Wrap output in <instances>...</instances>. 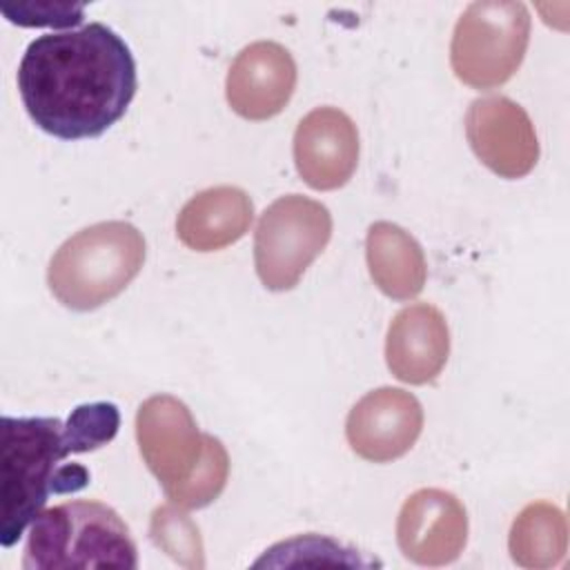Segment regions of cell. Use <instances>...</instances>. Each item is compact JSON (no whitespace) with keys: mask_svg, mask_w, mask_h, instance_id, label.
<instances>
[{"mask_svg":"<svg viewBox=\"0 0 570 570\" xmlns=\"http://www.w3.org/2000/svg\"><path fill=\"white\" fill-rule=\"evenodd\" d=\"M29 118L60 140L105 134L131 105L138 76L129 45L107 24L42 33L18 65Z\"/></svg>","mask_w":570,"mask_h":570,"instance_id":"6da1fadb","label":"cell"},{"mask_svg":"<svg viewBox=\"0 0 570 570\" xmlns=\"http://www.w3.org/2000/svg\"><path fill=\"white\" fill-rule=\"evenodd\" d=\"M120 425L109 401L82 403L62 421L58 416H2L0 454V543L11 548L51 494H71L89 485V470L65 463L71 454L107 445Z\"/></svg>","mask_w":570,"mask_h":570,"instance_id":"7a4b0ae2","label":"cell"},{"mask_svg":"<svg viewBox=\"0 0 570 570\" xmlns=\"http://www.w3.org/2000/svg\"><path fill=\"white\" fill-rule=\"evenodd\" d=\"M147 245L127 220H102L67 238L49 261L51 294L69 309L89 312L116 298L142 269Z\"/></svg>","mask_w":570,"mask_h":570,"instance_id":"3957f363","label":"cell"},{"mask_svg":"<svg viewBox=\"0 0 570 570\" xmlns=\"http://www.w3.org/2000/svg\"><path fill=\"white\" fill-rule=\"evenodd\" d=\"M29 528L24 570L138 566L131 532L107 503L94 499L65 501L42 510Z\"/></svg>","mask_w":570,"mask_h":570,"instance_id":"277c9868","label":"cell"},{"mask_svg":"<svg viewBox=\"0 0 570 570\" xmlns=\"http://www.w3.org/2000/svg\"><path fill=\"white\" fill-rule=\"evenodd\" d=\"M530 42V11L514 0H479L459 16L450 65L474 89H497L521 67Z\"/></svg>","mask_w":570,"mask_h":570,"instance_id":"5b68a950","label":"cell"},{"mask_svg":"<svg viewBox=\"0 0 570 570\" xmlns=\"http://www.w3.org/2000/svg\"><path fill=\"white\" fill-rule=\"evenodd\" d=\"M330 238L332 214L323 203L301 194L276 198L261 214L254 234V265L261 283L272 292L296 287Z\"/></svg>","mask_w":570,"mask_h":570,"instance_id":"8992f818","label":"cell"},{"mask_svg":"<svg viewBox=\"0 0 570 570\" xmlns=\"http://www.w3.org/2000/svg\"><path fill=\"white\" fill-rule=\"evenodd\" d=\"M136 441L145 465L169 497L200 465L207 434L198 430L180 399L154 394L136 412Z\"/></svg>","mask_w":570,"mask_h":570,"instance_id":"52a82bcc","label":"cell"},{"mask_svg":"<svg viewBox=\"0 0 570 570\" xmlns=\"http://www.w3.org/2000/svg\"><path fill=\"white\" fill-rule=\"evenodd\" d=\"M465 136L476 158L501 178H521L539 160V138L525 109L505 96L470 102Z\"/></svg>","mask_w":570,"mask_h":570,"instance_id":"ba28073f","label":"cell"},{"mask_svg":"<svg viewBox=\"0 0 570 570\" xmlns=\"http://www.w3.org/2000/svg\"><path fill=\"white\" fill-rule=\"evenodd\" d=\"M396 543L419 566H448L468 543V512L448 490L421 488L401 505Z\"/></svg>","mask_w":570,"mask_h":570,"instance_id":"9c48e42d","label":"cell"},{"mask_svg":"<svg viewBox=\"0 0 570 570\" xmlns=\"http://www.w3.org/2000/svg\"><path fill=\"white\" fill-rule=\"evenodd\" d=\"M423 430L419 399L401 387L367 392L350 410L345 436L350 448L365 461L390 463L412 450Z\"/></svg>","mask_w":570,"mask_h":570,"instance_id":"30bf717a","label":"cell"},{"mask_svg":"<svg viewBox=\"0 0 570 570\" xmlns=\"http://www.w3.org/2000/svg\"><path fill=\"white\" fill-rule=\"evenodd\" d=\"M358 131L336 107H316L294 131V165L298 176L318 191L343 187L358 165Z\"/></svg>","mask_w":570,"mask_h":570,"instance_id":"8fae6325","label":"cell"},{"mask_svg":"<svg viewBox=\"0 0 570 570\" xmlns=\"http://www.w3.org/2000/svg\"><path fill=\"white\" fill-rule=\"evenodd\" d=\"M296 89V62L274 42L258 40L240 49L225 78L229 107L245 120H267L285 109Z\"/></svg>","mask_w":570,"mask_h":570,"instance_id":"7c38bea8","label":"cell"},{"mask_svg":"<svg viewBox=\"0 0 570 570\" xmlns=\"http://www.w3.org/2000/svg\"><path fill=\"white\" fill-rule=\"evenodd\" d=\"M450 356L448 321L430 303L403 307L387 327L385 361L390 372L410 385L432 383Z\"/></svg>","mask_w":570,"mask_h":570,"instance_id":"4fadbf2b","label":"cell"},{"mask_svg":"<svg viewBox=\"0 0 570 570\" xmlns=\"http://www.w3.org/2000/svg\"><path fill=\"white\" fill-rule=\"evenodd\" d=\"M254 220V203L240 187L218 185L191 196L178 218L176 234L196 252H216L243 238Z\"/></svg>","mask_w":570,"mask_h":570,"instance_id":"5bb4252c","label":"cell"},{"mask_svg":"<svg viewBox=\"0 0 570 570\" xmlns=\"http://www.w3.org/2000/svg\"><path fill=\"white\" fill-rule=\"evenodd\" d=\"M365 258L374 285L394 301H410L421 294L428 278V263L419 240L390 220L372 223L365 238Z\"/></svg>","mask_w":570,"mask_h":570,"instance_id":"9a60e30c","label":"cell"},{"mask_svg":"<svg viewBox=\"0 0 570 570\" xmlns=\"http://www.w3.org/2000/svg\"><path fill=\"white\" fill-rule=\"evenodd\" d=\"M508 550L514 563L546 570L563 561L568 552V523L561 508L550 501L528 503L512 521Z\"/></svg>","mask_w":570,"mask_h":570,"instance_id":"2e32d148","label":"cell"},{"mask_svg":"<svg viewBox=\"0 0 570 570\" xmlns=\"http://www.w3.org/2000/svg\"><path fill=\"white\" fill-rule=\"evenodd\" d=\"M151 541L185 568H203L205 550L198 525L176 503H167L154 510L149 523Z\"/></svg>","mask_w":570,"mask_h":570,"instance_id":"e0dca14e","label":"cell"},{"mask_svg":"<svg viewBox=\"0 0 570 570\" xmlns=\"http://www.w3.org/2000/svg\"><path fill=\"white\" fill-rule=\"evenodd\" d=\"M227 476H229V454H227L225 445L220 443V439L207 434L205 456H203L200 465L167 499L185 510L205 508L220 497V492L227 485Z\"/></svg>","mask_w":570,"mask_h":570,"instance_id":"ac0fdd59","label":"cell"}]
</instances>
